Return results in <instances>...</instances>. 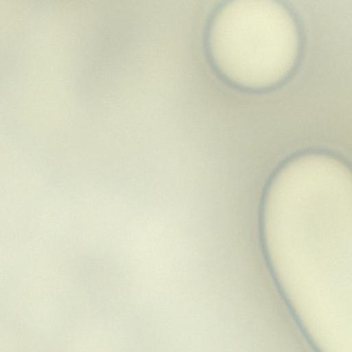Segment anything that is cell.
<instances>
[{
  "label": "cell",
  "instance_id": "cell-1",
  "mask_svg": "<svg viewBox=\"0 0 352 352\" xmlns=\"http://www.w3.org/2000/svg\"><path fill=\"white\" fill-rule=\"evenodd\" d=\"M297 47L292 16L273 1H232L217 14L210 28V48L217 66L248 87L280 80L294 63Z\"/></svg>",
  "mask_w": 352,
  "mask_h": 352
}]
</instances>
